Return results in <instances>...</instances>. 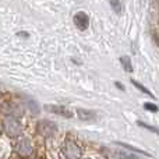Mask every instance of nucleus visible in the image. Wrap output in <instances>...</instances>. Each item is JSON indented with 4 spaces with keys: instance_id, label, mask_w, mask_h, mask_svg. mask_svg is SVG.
Masks as SVG:
<instances>
[{
    "instance_id": "1",
    "label": "nucleus",
    "mask_w": 159,
    "mask_h": 159,
    "mask_svg": "<svg viewBox=\"0 0 159 159\" xmlns=\"http://www.w3.org/2000/svg\"><path fill=\"white\" fill-rule=\"evenodd\" d=\"M3 130H4L6 135H8L10 138L20 137L22 134L21 123L14 116H6L4 120H3Z\"/></svg>"
},
{
    "instance_id": "2",
    "label": "nucleus",
    "mask_w": 159,
    "mask_h": 159,
    "mask_svg": "<svg viewBox=\"0 0 159 159\" xmlns=\"http://www.w3.org/2000/svg\"><path fill=\"white\" fill-rule=\"evenodd\" d=\"M61 151H63V155L67 159H80L81 158V148L71 140H66Z\"/></svg>"
},
{
    "instance_id": "3",
    "label": "nucleus",
    "mask_w": 159,
    "mask_h": 159,
    "mask_svg": "<svg viewBox=\"0 0 159 159\" xmlns=\"http://www.w3.org/2000/svg\"><path fill=\"white\" fill-rule=\"evenodd\" d=\"M56 130H57L56 123H53V121H50V120H41L38 123V133L42 137H46V138L52 137L56 133Z\"/></svg>"
},
{
    "instance_id": "4",
    "label": "nucleus",
    "mask_w": 159,
    "mask_h": 159,
    "mask_svg": "<svg viewBox=\"0 0 159 159\" xmlns=\"http://www.w3.org/2000/svg\"><path fill=\"white\" fill-rule=\"evenodd\" d=\"M73 20H74L75 27H77L80 31H85V30H88V27H89V17H88V14L84 13V11L75 13Z\"/></svg>"
},
{
    "instance_id": "5",
    "label": "nucleus",
    "mask_w": 159,
    "mask_h": 159,
    "mask_svg": "<svg viewBox=\"0 0 159 159\" xmlns=\"http://www.w3.org/2000/svg\"><path fill=\"white\" fill-rule=\"evenodd\" d=\"M16 149H17V154L22 158H28L31 154H32V145H31V143L27 140V138H22L21 141H18Z\"/></svg>"
},
{
    "instance_id": "6",
    "label": "nucleus",
    "mask_w": 159,
    "mask_h": 159,
    "mask_svg": "<svg viewBox=\"0 0 159 159\" xmlns=\"http://www.w3.org/2000/svg\"><path fill=\"white\" fill-rule=\"evenodd\" d=\"M45 109H46L48 112L56 113V115L63 116V117H66V119L73 117V112L67 109L66 106H59V105H45Z\"/></svg>"
},
{
    "instance_id": "7",
    "label": "nucleus",
    "mask_w": 159,
    "mask_h": 159,
    "mask_svg": "<svg viewBox=\"0 0 159 159\" xmlns=\"http://www.w3.org/2000/svg\"><path fill=\"white\" fill-rule=\"evenodd\" d=\"M77 116L80 120H92V119H95L96 113L93 112V110H88V109H82V107H78L77 109Z\"/></svg>"
},
{
    "instance_id": "8",
    "label": "nucleus",
    "mask_w": 159,
    "mask_h": 159,
    "mask_svg": "<svg viewBox=\"0 0 159 159\" xmlns=\"http://www.w3.org/2000/svg\"><path fill=\"white\" fill-rule=\"evenodd\" d=\"M6 112H7V116H14V117H18V116H22L24 110H22V107L18 106V105H8L7 109H6Z\"/></svg>"
},
{
    "instance_id": "9",
    "label": "nucleus",
    "mask_w": 159,
    "mask_h": 159,
    "mask_svg": "<svg viewBox=\"0 0 159 159\" xmlns=\"http://www.w3.org/2000/svg\"><path fill=\"white\" fill-rule=\"evenodd\" d=\"M120 63H121V66H123L124 71H127V73H133L131 59H130L129 56H121V57H120Z\"/></svg>"
},
{
    "instance_id": "10",
    "label": "nucleus",
    "mask_w": 159,
    "mask_h": 159,
    "mask_svg": "<svg viewBox=\"0 0 159 159\" xmlns=\"http://www.w3.org/2000/svg\"><path fill=\"white\" fill-rule=\"evenodd\" d=\"M117 145H120V147H123V148H126V149H129V151H133V152H135V154H143V155H147V157H149V154L148 152H145V151H143V149H140V148H135V147H133V145H130V144H126V143H116Z\"/></svg>"
},
{
    "instance_id": "11",
    "label": "nucleus",
    "mask_w": 159,
    "mask_h": 159,
    "mask_svg": "<svg viewBox=\"0 0 159 159\" xmlns=\"http://www.w3.org/2000/svg\"><path fill=\"white\" fill-rule=\"evenodd\" d=\"M131 84L134 85V87L137 88V89H140V91H141V92H143V93H145V95L151 96V98H155V96H154V93H152L151 91L148 89V88H145V87H144L143 84H140V82H138V81H135V80H131Z\"/></svg>"
},
{
    "instance_id": "12",
    "label": "nucleus",
    "mask_w": 159,
    "mask_h": 159,
    "mask_svg": "<svg viewBox=\"0 0 159 159\" xmlns=\"http://www.w3.org/2000/svg\"><path fill=\"white\" fill-rule=\"evenodd\" d=\"M110 6H112V10L116 14H121V10H123L121 0H110Z\"/></svg>"
},
{
    "instance_id": "13",
    "label": "nucleus",
    "mask_w": 159,
    "mask_h": 159,
    "mask_svg": "<svg viewBox=\"0 0 159 159\" xmlns=\"http://www.w3.org/2000/svg\"><path fill=\"white\" fill-rule=\"evenodd\" d=\"M137 124L140 127H143V129H147V130H149L151 133H155V134H158L159 135V129L158 127H154V126H149V124H147V123H143V121H137Z\"/></svg>"
},
{
    "instance_id": "14",
    "label": "nucleus",
    "mask_w": 159,
    "mask_h": 159,
    "mask_svg": "<svg viewBox=\"0 0 159 159\" xmlns=\"http://www.w3.org/2000/svg\"><path fill=\"white\" fill-rule=\"evenodd\" d=\"M144 107H145V110L152 112V113H157L159 110V107L157 106V105H155V103H149V102H145V103H144Z\"/></svg>"
},
{
    "instance_id": "15",
    "label": "nucleus",
    "mask_w": 159,
    "mask_h": 159,
    "mask_svg": "<svg viewBox=\"0 0 159 159\" xmlns=\"http://www.w3.org/2000/svg\"><path fill=\"white\" fill-rule=\"evenodd\" d=\"M28 103H30V109L32 110L34 113H38L39 112V109H38V103H36L35 101H32V99H30V101H28Z\"/></svg>"
},
{
    "instance_id": "16",
    "label": "nucleus",
    "mask_w": 159,
    "mask_h": 159,
    "mask_svg": "<svg viewBox=\"0 0 159 159\" xmlns=\"http://www.w3.org/2000/svg\"><path fill=\"white\" fill-rule=\"evenodd\" d=\"M17 36H21V38H28V36H30V34L21 31V32H17Z\"/></svg>"
},
{
    "instance_id": "17",
    "label": "nucleus",
    "mask_w": 159,
    "mask_h": 159,
    "mask_svg": "<svg viewBox=\"0 0 159 159\" xmlns=\"http://www.w3.org/2000/svg\"><path fill=\"white\" fill-rule=\"evenodd\" d=\"M115 85L116 87L119 88V89H121V91H124V87H123V84H121V82H119V81H116L115 82Z\"/></svg>"
},
{
    "instance_id": "18",
    "label": "nucleus",
    "mask_w": 159,
    "mask_h": 159,
    "mask_svg": "<svg viewBox=\"0 0 159 159\" xmlns=\"http://www.w3.org/2000/svg\"><path fill=\"white\" fill-rule=\"evenodd\" d=\"M0 96H2V91H0Z\"/></svg>"
},
{
    "instance_id": "19",
    "label": "nucleus",
    "mask_w": 159,
    "mask_h": 159,
    "mask_svg": "<svg viewBox=\"0 0 159 159\" xmlns=\"http://www.w3.org/2000/svg\"><path fill=\"white\" fill-rule=\"evenodd\" d=\"M85 159H89V158H85Z\"/></svg>"
},
{
    "instance_id": "20",
    "label": "nucleus",
    "mask_w": 159,
    "mask_h": 159,
    "mask_svg": "<svg viewBox=\"0 0 159 159\" xmlns=\"http://www.w3.org/2000/svg\"><path fill=\"white\" fill-rule=\"evenodd\" d=\"M143 2H145V0H143Z\"/></svg>"
}]
</instances>
